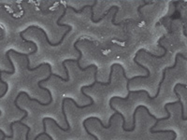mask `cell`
<instances>
[{
  "mask_svg": "<svg viewBox=\"0 0 187 140\" xmlns=\"http://www.w3.org/2000/svg\"><path fill=\"white\" fill-rule=\"evenodd\" d=\"M60 21H61V20H60V19H58V20H57V22H56V24H57V25H58V26H63V27H68V31H65V34L63 35V36H62L61 39H60V41H59V42H57V43H52V42H50V41L49 40V38H48V36H47L46 32H45L42 28H40V27L37 26V25H31V26L27 27L26 29H24L23 31L20 32V36H23V35L25 32H26V31H28L29 29H38V30H39V31H41V32L43 33L44 37H45V39H46L47 43L50 45V46H52V47H56V46H59V45H61V44L63 43V41H64V39H65V36H67V35H68V33L72 30L71 25H68V24H65V23H60Z\"/></svg>",
  "mask_w": 187,
  "mask_h": 140,
  "instance_id": "1",
  "label": "cell"
},
{
  "mask_svg": "<svg viewBox=\"0 0 187 140\" xmlns=\"http://www.w3.org/2000/svg\"><path fill=\"white\" fill-rule=\"evenodd\" d=\"M80 92H82V95H84L85 97H87V98H89L90 99V104H87V105H84V106H79V104H77V102L75 101V100L73 99V98H69V97H65V98H63V101H62V106H64L65 105V101H68V100H69V101H71L73 104H74V106L77 107V108H79V109H83V108H86V107H92V106H94V104H95V102H94V99L91 97L90 95H88V94H86L84 93V91L83 90H80Z\"/></svg>",
  "mask_w": 187,
  "mask_h": 140,
  "instance_id": "2",
  "label": "cell"
},
{
  "mask_svg": "<svg viewBox=\"0 0 187 140\" xmlns=\"http://www.w3.org/2000/svg\"><path fill=\"white\" fill-rule=\"evenodd\" d=\"M46 121H52L55 125H56V127L57 128H59L60 130H61V131H63V132H68V130L65 128V129H64V128H62L61 126L59 125V124L57 123V122L55 121L54 119H53V118H44L43 119H42V125H43V132H46Z\"/></svg>",
  "mask_w": 187,
  "mask_h": 140,
  "instance_id": "3",
  "label": "cell"
},
{
  "mask_svg": "<svg viewBox=\"0 0 187 140\" xmlns=\"http://www.w3.org/2000/svg\"><path fill=\"white\" fill-rule=\"evenodd\" d=\"M166 70H168L166 68L164 69V71H163V78H162V79H161V81L159 82L157 92H156V94H155V95H154V97H151V100H154L155 98H157V97L159 96V93H160V91H161V86H162V84H163V82H164V81H165V78H166Z\"/></svg>",
  "mask_w": 187,
  "mask_h": 140,
  "instance_id": "4",
  "label": "cell"
},
{
  "mask_svg": "<svg viewBox=\"0 0 187 140\" xmlns=\"http://www.w3.org/2000/svg\"><path fill=\"white\" fill-rule=\"evenodd\" d=\"M120 11V8H118L117 9H116V11L114 12V14H113V16H112V23L114 24V25H121V23H115V18H116V16H117V13H118V11Z\"/></svg>",
  "mask_w": 187,
  "mask_h": 140,
  "instance_id": "5",
  "label": "cell"
},
{
  "mask_svg": "<svg viewBox=\"0 0 187 140\" xmlns=\"http://www.w3.org/2000/svg\"><path fill=\"white\" fill-rule=\"evenodd\" d=\"M151 4H154V2H146V1H144V4L141 5V6H139V7L138 8V11H139V13L140 14V8H144V7L147 6V5H151Z\"/></svg>",
  "mask_w": 187,
  "mask_h": 140,
  "instance_id": "6",
  "label": "cell"
},
{
  "mask_svg": "<svg viewBox=\"0 0 187 140\" xmlns=\"http://www.w3.org/2000/svg\"><path fill=\"white\" fill-rule=\"evenodd\" d=\"M9 4H3V3H0V7H4V6H8Z\"/></svg>",
  "mask_w": 187,
  "mask_h": 140,
  "instance_id": "7",
  "label": "cell"
}]
</instances>
